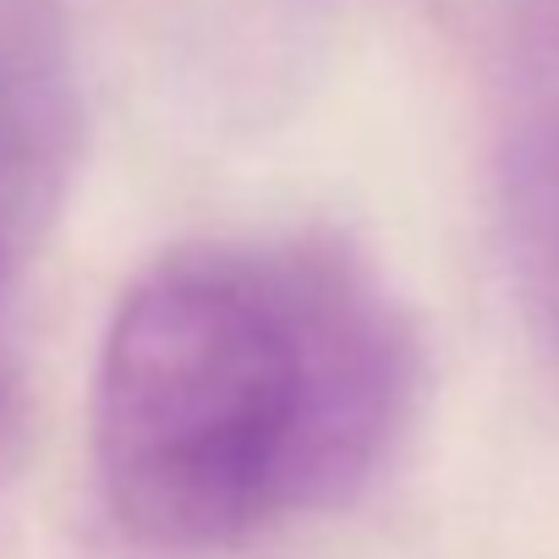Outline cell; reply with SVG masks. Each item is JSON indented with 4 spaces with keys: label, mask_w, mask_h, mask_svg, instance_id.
I'll use <instances>...</instances> for the list:
<instances>
[{
    "label": "cell",
    "mask_w": 559,
    "mask_h": 559,
    "mask_svg": "<svg viewBox=\"0 0 559 559\" xmlns=\"http://www.w3.org/2000/svg\"><path fill=\"white\" fill-rule=\"evenodd\" d=\"M83 148V83L61 0H0V477L17 461V302Z\"/></svg>",
    "instance_id": "cell-2"
},
{
    "label": "cell",
    "mask_w": 559,
    "mask_h": 559,
    "mask_svg": "<svg viewBox=\"0 0 559 559\" xmlns=\"http://www.w3.org/2000/svg\"><path fill=\"white\" fill-rule=\"evenodd\" d=\"M423 395L390 280L335 236H219L121 292L94 373V477L154 554L203 559L362 499Z\"/></svg>",
    "instance_id": "cell-1"
},
{
    "label": "cell",
    "mask_w": 559,
    "mask_h": 559,
    "mask_svg": "<svg viewBox=\"0 0 559 559\" xmlns=\"http://www.w3.org/2000/svg\"><path fill=\"white\" fill-rule=\"evenodd\" d=\"M504 198L521 258L559 319V0H515L510 7Z\"/></svg>",
    "instance_id": "cell-3"
}]
</instances>
